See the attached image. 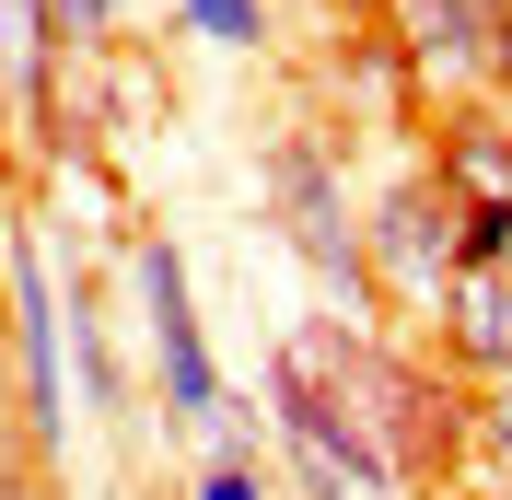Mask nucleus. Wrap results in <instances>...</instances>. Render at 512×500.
<instances>
[{
  "label": "nucleus",
  "instance_id": "obj_10",
  "mask_svg": "<svg viewBox=\"0 0 512 500\" xmlns=\"http://www.w3.org/2000/svg\"><path fill=\"white\" fill-rule=\"evenodd\" d=\"M0 59H12V94L35 117H59V47H47V0H0Z\"/></svg>",
  "mask_w": 512,
  "mask_h": 500
},
{
  "label": "nucleus",
  "instance_id": "obj_12",
  "mask_svg": "<svg viewBox=\"0 0 512 500\" xmlns=\"http://www.w3.org/2000/svg\"><path fill=\"white\" fill-rule=\"evenodd\" d=\"M466 466H478L489 489L512 500V373H489V384H466Z\"/></svg>",
  "mask_w": 512,
  "mask_h": 500
},
{
  "label": "nucleus",
  "instance_id": "obj_6",
  "mask_svg": "<svg viewBox=\"0 0 512 500\" xmlns=\"http://www.w3.org/2000/svg\"><path fill=\"white\" fill-rule=\"evenodd\" d=\"M0 280H12V314H0V338H12V373H24V431L59 442L70 431V361H59V245L12 221L0 233Z\"/></svg>",
  "mask_w": 512,
  "mask_h": 500
},
{
  "label": "nucleus",
  "instance_id": "obj_11",
  "mask_svg": "<svg viewBox=\"0 0 512 500\" xmlns=\"http://www.w3.org/2000/svg\"><path fill=\"white\" fill-rule=\"evenodd\" d=\"M175 35L222 47V59H256V47L280 35V0H175Z\"/></svg>",
  "mask_w": 512,
  "mask_h": 500
},
{
  "label": "nucleus",
  "instance_id": "obj_8",
  "mask_svg": "<svg viewBox=\"0 0 512 500\" xmlns=\"http://www.w3.org/2000/svg\"><path fill=\"white\" fill-rule=\"evenodd\" d=\"M419 163L443 175V198L466 221H478V210H512V117H501V105H454V117H431Z\"/></svg>",
  "mask_w": 512,
  "mask_h": 500
},
{
  "label": "nucleus",
  "instance_id": "obj_17",
  "mask_svg": "<svg viewBox=\"0 0 512 500\" xmlns=\"http://www.w3.org/2000/svg\"><path fill=\"white\" fill-rule=\"evenodd\" d=\"M501 117H512V94H501Z\"/></svg>",
  "mask_w": 512,
  "mask_h": 500
},
{
  "label": "nucleus",
  "instance_id": "obj_7",
  "mask_svg": "<svg viewBox=\"0 0 512 500\" xmlns=\"http://www.w3.org/2000/svg\"><path fill=\"white\" fill-rule=\"evenodd\" d=\"M419 349H431L454 384L512 373V280H501V268H454V291H443V314L419 326Z\"/></svg>",
  "mask_w": 512,
  "mask_h": 500
},
{
  "label": "nucleus",
  "instance_id": "obj_5",
  "mask_svg": "<svg viewBox=\"0 0 512 500\" xmlns=\"http://www.w3.org/2000/svg\"><path fill=\"white\" fill-rule=\"evenodd\" d=\"M268 454H280V500H408L396 466L280 361H268Z\"/></svg>",
  "mask_w": 512,
  "mask_h": 500
},
{
  "label": "nucleus",
  "instance_id": "obj_2",
  "mask_svg": "<svg viewBox=\"0 0 512 500\" xmlns=\"http://www.w3.org/2000/svg\"><path fill=\"white\" fill-rule=\"evenodd\" d=\"M361 256H373V303L419 338V326L443 314L454 268H466V210L443 198V175H431L419 152L396 163L373 198H361Z\"/></svg>",
  "mask_w": 512,
  "mask_h": 500
},
{
  "label": "nucleus",
  "instance_id": "obj_15",
  "mask_svg": "<svg viewBox=\"0 0 512 500\" xmlns=\"http://www.w3.org/2000/svg\"><path fill=\"white\" fill-rule=\"evenodd\" d=\"M501 94H512V35H501Z\"/></svg>",
  "mask_w": 512,
  "mask_h": 500
},
{
  "label": "nucleus",
  "instance_id": "obj_9",
  "mask_svg": "<svg viewBox=\"0 0 512 500\" xmlns=\"http://www.w3.org/2000/svg\"><path fill=\"white\" fill-rule=\"evenodd\" d=\"M59 361H70V407L82 419H117L128 407V373H117V349H105V314H94V280L59 256Z\"/></svg>",
  "mask_w": 512,
  "mask_h": 500
},
{
  "label": "nucleus",
  "instance_id": "obj_3",
  "mask_svg": "<svg viewBox=\"0 0 512 500\" xmlns=\"http://www.w3.org/2000/svg\"><path fill=\"white\" fill-rule=\"evenodd\" d=\"M128 303H140L152 407L175 419V431H210L233 384H222V349H210V314H198V291H187V256H175V233H140V245H128Z\"/></svg>",
  "mask_w": 512,
  "mask_h": 500
},
{
  "label": "nucleus",
  "instance_id": "obj_14",
  "mask_svg": "<svg viewBox=\"0 0 512 500\" xmlns=\"http://www.w3.org/2000/svg\"><path fill=\"white\" fill-rule=\"evenodd\" d=\"M187 500H280V454H198Z\"/></svg>",
  "mask_w": 512,
  "mask_h": 500
},
{
  "label": "nucleus",
  "instance_id": "obj_16",
  "mask_svg": "<svg viewBox=\"0 0 512 500\" xmlns=\"http://www.w3.org/2000/svg\"><path fill=\"white\" fill-rule=\"evenodd\" d=\"M0 314H12V280H0Z\"/></svg>",
  "mask_w": 512,
  "mask_h": 500
},
{
  "label": "nucleus",
  "instance_id": "obj_4",
  "mask_svg": "<svg viewBox=\"0 0 512 500\" xmlns=\"http://www.w3.org/2000/svg\"><path fill=\"white\" fill-rule=\"evenodd\" d=\"M396 59H408V94L431 117L454 105H501V35H512V0H396L384 12Z\"/></svg>",
  "mask_w": 512,
  "mask_h": 500
},
{
  "label": "nucleus",
  "instance_id": "obj_1",
  "mask_svg": "<svg viewBox=\"0 0 512 500\" xmlns=\"http://www.w3.org/2000/svg\"><path fill=\"white\" fill-rule=\"evenodd\" d=\"M256 198H268V221H280V245L303 256V280L326 291V314L338 326H373V256H361V198H350V163H338V140L326 128H280L268 152H256Z\"/></svg>",
  "mask_w": 512,
  "mask_h": 500
},
{
  "label": "nucleus",
  "instance_id": "obj_13",
  "mask_svg": "<svg viewBox=\"0 0 512 500\" xmlns=\"http://www.w3.org/2000/svg\"><path fill=\"white\" fill-rule=\"evenodd\" d=\"M128 12H140V0H47V47H59V59H105Z\"/></svg>",
  "mask_w": 512,
  "mask_h": 500
}]
</instances>
